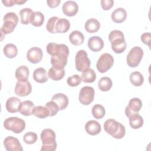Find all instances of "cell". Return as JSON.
I'll return each mask as SVG.
<instances>
[{"mask_svg": "<svg viewBox=\"0 0 151 151\" xmlns=\"http://www.w3.org/2000/svg\"><path fill=\"white\" fill-rule=\"evenodd\" d=\"M43 57V52L39 47H34L31 48L27 52V58L31 63L37 64L41 61Z\"/></svg>", "mask_w": 151, "mask_h": 151, "instance_id": "obj_14", "label": "cell"}, {"mask_svg": "<svg viewBox=\"0 0 151 151\" xmlns=\"http://www.w3.org/2000/svg\"><path fill=\"white\" fill-rule=\"evenodd\" d=\"M29 69L27 66L21 65L16 69L15 76L18 81H27L29 77Z\"/></svg>", "mask_w": 151, "mask_h": 151, "instance_id": "obj_26", "label": "cell"}, {"mask_svg": "<svg viewBox=\"0 0 151 151\" xmlns=\"http://www.w3.org/2000/svg\"><path fill=\"white\" fill-rule=\"evenodd\" d=\"M26 1H19V0H15V4H18V5H22L24 3H25Z\"/></svg>", "mask_w": 151, "mask_h": 151, "instance_id": "obj_46", "label": "cell"}, {"mask_svg": "<svg viewBox=\"0 0 151 151\" xmlns=\"http://www.w3.org/2000/svg\"><path fill=\"white\" fill-rule=\"evenodd\" d=\"M58 19L59 18L57 17H52L48 19L46 25V28L49 32L52 34H56L55 28L56 22Z\"/></svg>", "mask_w": 151, "mask_h": 151, "instance_id": "obj_38", "label": "cell"}, {"mask_svg": "<svg viewBox=\"0 0 151 151\" xmlns=\"http://www.w3.org/2000/svg\"><path fill=\"white\" fill-rule=\"evenodd\" d=\"M94 89L90 86L82 87L79 93L78 100L83 105H89L94 100Z\"/></svg>", "mask_w": 151, "mask_h": 151, "instance_id": "obj_9", "label": "cell"}, {"mask_svg": "<svg viewBox=\"0 0 151 151\" xmlns=\"http://www.w3.org/2000/svg\"><path fill=\"white\" fill-rule=\"evenodd\" d=\"M44 15L40 11L34 12L31 19V24L34 27H40L44 22Z\"/></svg>", "mask_w": 151, "mask_h": 151, "instance_id": "obj_36", "label": "cell"}, {"mask_svg": "<svg viewBox=\"0 0 151 151\" xmlns=\"http://www.w3.org/2000/svg\"><path fill=\"white\" fill-rule=\"evenodd\" d=\"M87 45L91 51L98 52L101 51L104 47V42L100 37L93 36L88 39Z\"/></svg>", "mask_w": 151, "mask_h": 151, "instance_id": "obj_16", "label": "cell"}, {"mask_svg": "<svg viewBox=\"0 0 151 151\" xmlns=\"http://www.w3.org/2000/svg\"><path fill=\"white\" fill-rule=\"evenodd\" d=\"M4 126L5 129L15 133H21L25 128V122L17 117H10L5 120Z\"/></svg>", "mask_w": 151, "mask_h": 151, "instance_id": "obj_5", "label": "cell"}, {"mask_svg": "<svg viewBox=\"0 0 151 151\" xmlns=\"http://www.w3.org/2000/svg\"><path fill=\"white\" fill-rule=\"evenodd\" d=\"M15 93L20 96L24 97L29 95L32 91V86L28 81H18L15 87Z\"/></svg>", "mask_w": 151, "mask_h": 151, "instance_id": "obj_11", "label": "cell"}, {"mask_svg": "<svg viewBox=\"0 0 151 151\" xmlns=\"http://www.w3.org/2000/svg\"><path fill=\"white\" fill-rule=\"evenodd\" d=\"M81 81L84 83H93L96 79V74L93 69L89 68L82 73L81 75Z\"/></svg>", "mask_w": 151, "mask_h": 151, "instance_id": "obj_31", "label": "cell"}, {"mask_svg": "<svg viewBox=\"0 0 151 151\" xmlns=\"http://www.w3.org/2000/svg\"><path fill=\"white\" fill-rule=\"evenodd\" d=\"M81 82V77L78 74H74L72 76L68 77L67 83L69 86L76 87L78 86Z\"/></svg>", "mask_w": 151, "mask_h": 151, "instance_id": "obj_41", "label": "cell"}, {"mask_svg": "<svg viewBox=\"0 0 151 151\" xmlns=\"http://www.w3.org/2000/svg\"><path fill=\"white\" fill-rule=\"evenodd\" d=\"M86 30L89 33H94L98 31L100 27V24L98 20L95 18L88 19L84 25Z\"/></svg>", "mask_w": 151, "mask_h": 151, "instance_id": "obj_29", "label": "cell"}, {"mask_svg": "<svg viewBox=\"0 0 151 151\" xmlns=\"http://www.w3.org/2000/svg\"><path fill=\"white\" fill-rule=\"evenodd\" d=\"M85 130L90 135L95 136L100 133L101 128L100 124L97 121L91 120L86 123L85 125Z\"/></svg>", "mask_w": 151, "mask_h": 151, "instance_id": "obj_18", "label": "cell"}, {"mask_svg": "<svg viewBox=\"0 0 151 151\" xmlns=\"http://www.w3.org/2000/svg\"><path fill=\"white\" fill-rule=\"evenodd\" d=\"M70 28V21L65 18H59L55 24V30L56 33H65Z\"/></svg>", "mask_w": 151, "mask_h": 151, "instance_id": "obj_23", "label": "cell"}, {"mask_svg": "<svg viewBox=\"0 0 151 151\" xmlns=\"http://www.w3.org/2000/svg\"><path fill=\"white\" fill-rule=\"evenodd\" d=\"M76 68L77 71L83 72L90 68V60L85 50L78 51L75 58Z\"/></svg>", "mask_w": 151, "mask_h": 151, "instance_id": "obj_6", "label": "cell"}, {"mask_svg": "<svg viewBox=\"0 0 151 151\" xmlns=\"http://www.w3.org/2000/svg\"><path fill=\"white\" fill-rule=\"evenodd\" d=\"M100 3L101 8L105 11L109 10L114 5V1L113 0H101Z\"/></svg>", "mask_w": 151, "mask_h": 151, "instance_id": "obj_42", "label": "cell"}, {"mask_svg": "<svg viewBox=\"0 0 151 151\" xmlns=\"http://www.w3.org/2000/svg\"><path fill=\"white\" fill-rule=\"evenodd\" d=\"M24 142L28 145H31L37 140V134L32 132H29L25 133L23 137Z\"/></svg>", "mask_w": 151, "mask_h": 151, "instance_id": "obj_40", "label": "cell"}, {"mask_svg": "<svg viewBox=\"0 0 151 151\" xmlns=\"http://www.w3.org/2000/svg\"><path fill=\"white\" fill-rule=\"evenodd\" d=\"M51 100L54 101L59 107L60 110L65 109L68 104V97L63 93H57L54 94Z\"/></svg>", "mask_w": 151, "mask_h": 151, "instance_id": "obj_20", "label": "cell"}, {"mask_svg": "<svg viewBox=\"0 0 151 151\" xmlns=\"http://www.w3.org/2000/svg\"><path fill=\"white\" fill-rule=\"evenodd\" d=\"M141 41L143 44L150 47V32H145L143 33L140 37Z\"/></svg>", "mask_w": 151, "mask_h": 151, "instance_id": "obj_43", "label": "cell"}, {"mask_svg": "<svg viewBox=\"0 0 151 151\" xmlns=\"http://www.w3.org/2000/svg\"><path fill=\"white\" fill-rule=\"evenodd\" d=\"M47 52L51 56L58 55H69V48L64 44H56L55 42L49 43L46 47Z\"/></svg>", "mask_w": 151, "mask_h": 151, "instance_id": "obj_10", "label": "cell"}, {"mask_svg": "<svg viewBox=\"0 0 151 151\" xmlns=\"http://www.w3.org/2000/svg\"><path fill=\"white\" fill-rule=\"evenodd\" d=\"M4 54L5 55L9 58H13L15 57L18 53L17 47L14 44H7L3 48Z\"/></svg>", "mask_w": 151, "mask_h": 151, "instance_id": "obj_32", "label": "cell"}, {"mask_svg": "<svg viewBox=\"0 0 151 151\" xmlns=\"http://www.w3.org/2000/svg\"><path fill=\"white\" fill-rule=\"evenodd\" d=\"M45 107L48 109L49 111L50 116H54L56 115L58 112V111L60 110L58 106L54 101L52 100L47 102L45 104Z\"/></svg>", "mask_w": 151, "mask_h": 151, "instance_id": "obj_39", "label": "cell"}, {"mask_svg": "<svg viewBox=\"0 0 151 151\" xmlns=\"http://www.w3.org/2000/svg\"><path fill=\"white\" fill-rule=\"evenodd\" d=\"M21 103V100L16 97H9L6 101L5 106L6 110L11 113L19 111Z\"/></svg>", "mask_w": 151, "mask_h": 151, "instance_id": "obj_17", "label": "cell"}, {"mask_svg": "<svg viewBox=\"0 0 151 151\" xmlns=\"http://www.w3.org/2000/svg\"><path fill=\"white\" fill-rule=\"evenodd\" d=\"M143 56V51L140 47H134L129 52L126 61L130 67H136L140 63Z\"/></svg>", "mask_w": 151, "mask_h": 151, "instance_id": "obj_7", "label": "cell"}, {"mask_svg": "<svg viewBox=\"0 0 151 151\" xmlns=\"http://www.w3.org/2000/svg\"><path fill=\"white\" fill-rule=\"evenodd\" d=\"M34 107V104L32 101L31 100H25L21 103L19 111L25 116H29L32 114Z\"/></svg>", "mask_w": 151, "mask_h": 151, "instance_id": "obj_24", "label": "cell"}, {"mask_svg": "<svg viewBox=\"0 0 151 151\" xmlns=\"http://www.w3.org/2000/svg\"><path fill=\"white\" fill-rule=\"evenodd\" d=\"M32 114L40 119H45L48 116H50V113L48 109L45 106H35L33 111Z\"/></svg>", "mask_w": 151, "mask_h": 151, "instance_id": "obj_35", "label": "cell"}, {"mask_svg": "<svg viewBox=\"0 0 151 151\" xmlns=\"http://www.w3.org/2000/svg\"><path fill=\"white\" fill-rule=\"evenodd\" d=\"M4 24L1 28V31L4 34L12 32L18 22L17 15L13 12H7L3 18Z\"/></svg>", "mask_w": 151, "mask_h": 151, "instance_id": "obj_4", "label": "cell"}, {"mask_svg": "<svg viewBox=\"0 0 151 151\" xmlns=\"http://www.w3.org/2000/svg\"><path fill=\"white\" fill-rule=\"evenodd\" d=\"M63 12L68 17H73L77 14L78 11V5L74 1L65 2L62 6Z\"/></svg>", "mask_w": 151, "mask_h": 151, "instance_id": "obj_15", "label": "cell"}, {"mask_svg": "<svg viewBox=\"0 0 151 151\" xmlns=\"http://www.w3.org/2000/svg\"><path fill=\"white\" fill-rule=\"evenodd\" d=\"M111 17L113 22L116 23H122L126 19V11L123 8H116L112 12Z\"/></svg>", "mask_w": 151, "mask_h": 151, "instance_id": "obj_21", "label": "cell"}, {"mask_svg": "<svg viewBox=\"0 0 151 151\" xmlns=\"http://www.w3.org/2000/svg\"><path fill=\"white\" fill-rule=\"evenodd\" d=\"M112 50L116 54L123 52L126 49L127 44L123 33L120 30L111 31L109 35Z\"/></svg>", "mask_w": 151, "mask_h": 151, "instance_id": "obj_1", "label": "cell"}, {"mask_svg": "<svg viewBox=\"0 0 151 151\" xmlns=\"http://www.w3.org/2000/svg\"><path fill=\"white\" fill-rule=\"evenodd\" d=\"M34 80L38 83H44L48 81L47 71L42 67L36 68L33 73Z\"/></svg>", "mask_w": 151, "mask_h": 151, "instance_id": "obj_22", "label": "cell"}, {"mask_svg": "<svg viewBox=\"0 0 151 151\" xmlns=\"http://www.w3.org/2000/svg\"><path fill=\"white\" fill-rule=\"evenodd\" d=\"M104 129L106 132L117 139H122L126 133L125 127L120 123L112 119H107L104 122Z\"/></svg>", "mask_w": 151, "mask_h": 151, "instance_id": "obj_2", "label": "cell"}, {"mask_svg": "<svg viewBox=\"0 0 151 151\" xmlns=\"http://www.w3.org/2000/svg\"><path fill=\"white\" fill-rule=\"evenodd\" d=\"M113 85L112 81L108 77H101L98 82L99 88L102 91H107L110 90Z\"/></svg>", "mask_w": 151, "mask_h": 151, "instance_id": "obj_34", "label": "cell"}, {"mask_svg": "<svg viewBox=\"0 0 151 151\" xmlns=\"http://www.w3.org/2000/svg\"><path fill=\"white\" fill-rule=\"evenodd\" d=\"M114 63L113 56L109 53H104L101 55L96 63V67L101 73L107 72L111 68Z\"/></svg>", "mask_w": 151, "mask_h": 151, "instance_id": "obj_8", "label": "cell"}, {"mask_svg": "<svg viewBox=\"0 0 151 151\" xmlns=\"http://www.w3.org/2000/svg\"><path fill=\"white\" fill-rule=\"evenodd\" d=\"M130 81L134 86L139 87L143 84L144 78L139 71H134L130 74Z\"/></svg>", "mask_w": 151, "mask_h": 151, "instance_id": "obj_33", "label": "cell"}, {"mask_svg": "<svg viewBox=\"0 0 151 151\" xmlns=\"http://www.w3.org/2000/svg\"><path fill=\"white\" fill-rule=\"evenodd\" d=\"M68 55L61 54L55 56H51V64L52 67L62 69L64 68L65 66L67 63Z\"/></svg>", "mask_w": 151, "mask_h": 151, "instance_id": "obj_19", "label": "cell"}, {"mask_svg": "<svg viewBox=\"0 0 151 151\" xmlns=\"http://www.w3.org/2000/svg\"><path fill=\"white\" fill-rule=\"evenodd\" d=\"M55 133L51 129H44L40 134V138L42 145L41 151H54L57 144L55 140Z\"/></svg>", "mask_w": 151, "mask_h": 151, "instance_id": "obj_3", "label": "cell"}, {"mask_svg": "<svg viewBox=\"0 0 151 151\" xmlns=\"http://www.w3.org/2000/svg\"><path fill=\"white\" fill-rule=\"evenodd\" d=\"M2 2L5 6L8 7L12 6L13 5H14V4H15V0H2Z\"/></svg>", "mask_w": 151, "mask_h": 151, "instance_id": "obj_45", "label": "cell"}, {"mask_svg": "<svg viewBox=\"0 0 151 151\" xmlns=\"http://www.w3.org/2000/svg\"><path fill=\"white\" fill-rule=\"evenodd\" d=\"M4 145L7 151H22L23 148L19 140L13 136H8L4 140Z\"/></svg>", "mask_w": 151, "mask_h": 151, "instance_id": "obj_13", "label": "cell"}, {"mask_svg": "<svg viewBox=\"0 0 151 151\" xmlns=\"http://www.w3.org/2000/svg\"><path fill=\"white\" fill-rule=\"evenodd\" d=\"M128 118L130 126L134 129H139L143 124V119L139 113L132 114Z\"/></svg>", "mask_w": 151, "mask_h": 151, "instance_id": "obj_28", "label": "cell"}, {"mask_svg": "<svg viewBox=\"0 0 151 151\" xmlns=\"http://www.w3.org/2000/svg\"><path fill=\"white\" fill-rule=\"evenodd\" d=\"M142 106V102L139 98H133L130 100L125 109L126 116L128 117L134 113H138Z\"/></svg>", "mask_w": 151, "mask_h": 151, "instance_id": "obj_12", "label": "cell"}, {"mask_svg": "<svg viewBox=\"0 0 151 151\" xmlns=\"http://www.w3.org/2000/svg\"><path fill=\"white\" fill-rule=\"evenodd\" d=\"M91 112L93 117L96 119H101L104 116L106 110L104 107L101 104H95L93 106Z\"/></svg>", "mask_w": 151, "mask_h": 151, "instance_id": "obj_37", "label": "cell"}, {"mask_svg": "<svg viewBox=\"0 0 151 151\" xmlns=\"http://www.w3.org/2000/svg\"><path fill=\"white\" fill-rule=\"evenodd\" d=\"M65 76L64 68L60 69L54 67H51L48 73V76L54 81H58L61 80Z\"/></svg>", "mask_w": 151, "mask_h": 151, "instance_id": "obj_27", "label": "cell"}, {"mask_svg": "<svg viewBox=\"0 0 151 151\" xmlns=\"http://www.w3.org/2000/svg\"><path fill=\"white\" fill-rule=\"evenodd\" d=\"M47 3L50 8H54L59 5L60 0H47Z\"/></svg>", "mask_w": 151, "mask_h": 151, "instance_id": "obj_44", "label": "cell"}, {"mask_svg": "<svg viewBox=\"0 0 151 151\" xmlns=\"http://www.w3.org/2000/svg\"><path fill=\"white\" fill-rule=\"evenodd\" d=\"M68 38L70 42L74 45H81L84 40V37L83 33L77 30L72 31L70 34Z\"/></svg>", "mask_w": 151, "mask_h": 151, "instance_id": "obj_25", "label": "cell"}, {"mask_svg": "<svg viewBox=\"0 0 151 151\" xmlns=\"http://www.w3.org/2000/svg\"><path fill=\"white\" fill-rule=\"evenodd\" d=\"M33 11L29 8H25L19 11L21 22L22 24L27 25L31 22V19L33 14Z\"/></svg>", "mask_w": 151, "mask_h": 151, "instance_id": "obj_30", "label": "cell"}]
</instances>
